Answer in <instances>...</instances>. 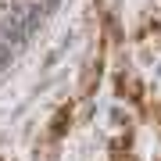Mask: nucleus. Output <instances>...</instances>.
<instances>
[{
    "mask_svg": "<svg viewBox=\"0 0 161 161\" xmlns=\"http://www.w3.org/2000/svg\"><path fill=\"white\" fill-rule=\"evenodd\" d=\"M100 72H104V54L97 50V58H93L90 64H86V72H82V82H79V97L86 100L93 90H97V82H100Z\"/></svg>",
    "mask_w": 161,
    "mask_h": 161,
    "instance_id": "3",
    "label": "nucleus"
},
{
    "mask_svg": "<svg viewBox=\"0 0 161 161\" xmlns=\"http://www.w3.org/2000/svg\"><path fill=\"white\" fill-rule=\"evenodd\" d=\"M158 129H161V108H158Z\"/></svg>",
    "mask_w": 161,
    "mask_h": 161,
    "instance_id": "5",
    "label": "nucleus"
},
{
    "mask_svg": "<svg viewBox=\"0 0 161 161\" xmlns=\"http://www.w3.org/2000/svg\"><path fill=\"white\" fill-rule=\"evenodd\" d=\"M72 115H75V104H72V100H68V104H61L58 115L50 118V129H47V136H50V140H64V136H68V129H72Z\"/></svg>",
    "mask_w": 161,
    "mask_h": 161,
    "instance_id": "2",
    "label": "nucleus"
},
{
    "mask_svg": "<svg viewBox=\"0 0 161 161\" xmlns=\"http://www.w3.org/2000/svg\"><path fill=\"white\" fill-rule=\"evenodd\" d=\"M115 90H118V97H125V100H132V104H143V97H147V90H143V82H140L136 72H118Z\"/></svg>",
    "mask_w": 161,
    "mask_h": 161,
    "instance_id": "1",
    "label": "nucleus"
},
{
    "mask_svg": "<svg viewBox=\"0 0 161 161\" xmlns=\"http://www.w3.org/2000/svg\"><path fill=\"white\" fill-rule=\"evenodd\" d=\"M150 32H154L158 40H161V22H150Z\"/></svg>",
    "mask_w": 161,
    "mask_h": 161,
    "instance_id": "4",
    "label": "nucleus"
}]
</instances>
